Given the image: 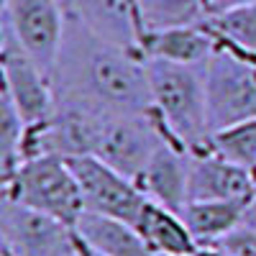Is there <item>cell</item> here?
I'll use <instances>...</instances> for the list:
<instances>
[{
	"label": "cell",
	"mask_w": 256,
	"mask_h": 256,
	"mask_svg": "<svg viewBox=\"0 0 256 256\" xmlns=\"http://www.w3.org/2000/svg\"><path fill=\"white\" fill-rule=\"evenodd\" d=\"M3 198L54 216L72 228L84 212L80 182L70 162L59 156H36L24 162L3 180Z\"/></svg>",
	"instance_id": "obj_3"
},
{
	"label": "cell",
	"mask_w": 256,
	"mask_h": 256,
	"mask_svg": "<svg viewBox=\"0 0 256 256\" xmlns=\"http://www.w3.org/2000/svg\"><path fill=\"white\" fill-rule=\"evenodd\" d=\"M162 144L164 136L152 110L108 116L102 120L92 156L110 164L120 174L138 180Z\"/></svg>",
	"instance_id": "obj_6"
},
{
	"label": "cell",
	"mask_w": 256,
	"mask_h": 256,
	"mask_svg": "<svg viewBox=\"0 0 256 256\" xmlns=\"http://www.w3.org/2000/svg\"><path fill=\"white\" fill-rule=\"evenodd\" d=\"M190 162L192 152L164 138V144L156 148V154L146 164L136 184L152 202L182 212L190 202Z\"/></svg>",
	"instance_id": "obj_11"
},
{
	"label": "cell",
	"mask_w": 256,
	"mask_h": 256,
	"mask_svg": "<svg viewBox=\"0 0 256 256\" xmlns=\"http://www.w3.org/2000/svg\"><path fill=\"white\" fill-rule=\"evenodd\" d=\"M205 100L210 131L256 118V64L216 46L205 62Z\"/></svg>",
	"instance_id": "obj_4"
},
{
	"label": "cell",
	"mask_w": 256,
	"mask_h": 256,
	"mask_svg": "<svg viewBox=\"0 0 256 256\" xmlns=\"http://www.w3.org/2000/svg\"><path fill=\"white\" fill-rule=\"evenodd\" d=\"M72 172L82 190L84 210L100 212V216L120 218L126 223H138L148 198L141 192L136 180L120 174L110 164L100 162L98 156H82L70 162Z\"/></svg>",
	"instance_id": "obj_8"
},
{
	"label": "cell",
	"mask_w": 256,
	"mask_h": 256,
	"mask_svg": "<svg viewBox=\"0 0 256 256\" xmlns=\"http://www.w3.org/2000/svg\"><path fill=\"white\" fill-rule=\"evenodd\" d=\"M62 8L67 20H74L113 44L138 52L144 26L136 0H62Z\"/></svg>",
	"instance_id": "obj_10"
},
{
	"label": "cell",
	"mask_w": 256,
	"mask_h": 256,
	"mask_svg": "<svg viewBox=\"0 0 256 256\" xmlns=\"http://www.w3.org/2000/svg\"><path fill=\"white\" fill-rule=\"evenodd\" d=\"M208 3V16L210 13H220L226 8H236V6H246V3H256V0H205Z\"/></svg>",
	"instance_id": "obj_21"
},
{
	"label": "cell",
	"mask_w": 256,
	"mask_h": 256,
	"mask_svg": "<svg viewBox=\"0 0 256 256\" xmlns=\"http://www.w3.org/2000/svg\"><path fill=\"white\" fill-rule=\"evenodd\" d=\"M256 198V180L248 169H241L216 154H192L190 162V202L208 200H246Z\"/></svg>",
	"instance_id": "obj_12"
},
{
	"label": "cell",
	"mask_w": 256,
	"mask_h": 256,
	"mask_svg": "<svg viewBox=\"0 0 256 256\" xmlns=\"http://www.w3.org/2000/svg\"><path fill=\"white\" fill-rule=\"evenodd\" d=\"M56 102H72L98 116L152 110L146 59L136 49L102 38L67 20L52 70Z\"/></svg>",
	"instance_id": "obj_1"
},
{
	"label": "cell",
	"mask_w": 256,
	"mask_h": 256,
	"mask_svg": "<svg viewBox=\"0 0 256 256\" xmlns=\"http://www.w3.org/2000/svg\"><path fill=\"white\" fill-rule=\"evenodd\" d=\"M74 230L84 246L102 256H156L144 241L141 230L134 223H126L120 218L84 210Z\"/></svg>",
	"instance_id": "obj_14"
},
{
	"label": "cell",
	"mask_w": 256,
	"mask_h": 256,
	"mask_svg": "<svg viewBox=\"0 0 256 256\" xmlns=\"http://www.w3.org/2000/svg\"><path fill=\"white\" fill-rule=\"evenodd\" d=\"M80 244H82V241H80ZM80 256H102V254H98V251H92V248H88V246L82 244V248H80Z\"/></svg>",
	"instance_id": "obj_22"
},
{
	"label": "cell",
	"mask_w": 256,
	"mask_h": 256,
	"mask_svg": "<svg viewBox=\"0 0 256 256\" xmlns=\"http://www.w3.org/2000/svg\"><path fill=\"white\" fill-rule=\"evenodd\" d=\"M152 113L166 141L184 146L192 154H205L210 141L205 64H174L146 59Z\"/></svg>",
	"instance_id": "obj_2"
},
{
	"label": "cell",
	"mask_w": 256,
	"mask_h": 256,
	"mask_svg": "<svg viewBox=\"0 0 256 256\" xmlns=\"http://www.w3.org/2000/svg\"><path fill=\"white\" fill-rule=\"evenodd\" d=\"M0 244L3 256H80L77 230L54 216L0 200Z\"/></svg>",
	"instance_id": "obj_5"
},
{
	"label": "cell",
	"mask_w": 256,
	"mask_h": 256,
	"mask_svg": "<svg viewBox=\"0 0 256 256\" xmlns=\"http://www.w3.org/2000/svg\"><path fill=\"white\" fill-rule=\"evenodd\" d=\"M246 200H208V202H187L180 216L184 218L190 233L195 236L200 251L218 246L228 233H233L238 226H244L246 212H248Z\"/></svg>",
	"instance_id": "obj_16"
},
{
	"label": "cell",
	"mask_w": 256,
	"mask_h": 256,
	"mask_svg": "<svg viewBox=\"0 0 256 256\" xmlns=\"http://www.w3.org/2000/svg\"><path fill=\"white\" fill-rule=\"evenodd\" d=\"M208 152L241 166V169L254 172V166H256V118L212 131L210 141H208Z\"/></svg>",
	"instance_id": "obj_19"
},
{
	"label": "cell",
	"mask_w": 256,
	"mask_h": 256,
	"mask_svg": "<svg viewBox=\"0 0 256 256\" xmlns=\"http://www.w3.org/2000/svg\"><path fill=\"white\" fill-rule=\"evenodd\" d=\"M144 34L172 26H192L208 18L205 0H136Z\"/></svg>",
	"instance_id": "obj_18"
},
{
	"label": "cell",
	"mask_w": 256,
	"mask_h": 256,
	"mask_svg": "<svg viewBox=\"0 0 256 256\" xmlns=\"http://www.w3.org/2000/svg\"><path fill=\"white\" fill-rule=\"evenodd\" d=\"M26 134V120L20 118L16 102L3 90L0 95V172L3 180L20 166V144Z\"/></svg>",
	"instance_id": "obj_20"
},
{
	"label": "cell",
	"mask_w": 256,
	"mask_h": 256,
	"mask_svg": "<svg viewBox=\"0 0 256 256\" xmlns=\"http://www.w3.org/2000/svg\"><path fill=\"white\" fill-rule=\"evenodd\" d=\"M3 24L52 77L67 26L62 0H3Z\"/></svg>",
	"instance_id": "obj_9"
},
{
	"label": "cell",
	"mask_w": 256,
	"mask_h": 256,
	"mask_svg": "<svg viewBox=\"0 0 256 256\" xmlns=\"http://www.w3.org/2000/svg\"><path fill=\"white\" fill-rule=\"evenodd\" d=\"M0 67H3V90L16 102L26 126L44 123L54 110L52 77L34 62V56L6 24H0Z\"/></svg>",
	"instance_id": "obj_7"
},
{
	"label": "cell",
	"mask_w": 256,
	"mask_h": 256,
	"mask_svg": "<svg viewBox=\"0 0 256 256\" xmlns=\"http://www.w3.org/2000/svg\"><path fill=\"white\" fill-rule=\"evenodd\" d=\"M251 174H254V180H256V166H254V172H251Z\"/></svg>",
	"instance_id": "obj_23"
},
{
	"label": "cell",
	"mask_w": 256,
	"mask_h": 256,
	"mask_svg": "<svg viewBox=\"0 0 256 256\" xmlns=\"http://www.w3.org/2000/svg\"><path fill=\"white\" fill-rule=\"evenodd\" d=\"M144 241L156 256H198L200 246L190 233L184 218L159 202L148 200L136 223Z\"/></svg>",
	"instance_id": "obj_15"
},
{
	"label": "cell",
	"mask_w": 256,
	"mask_h": 256,
	"mask_svg": "<svg viewBox=\"0 0 256 256\" xmlns=\"http://www.w3.org/2000/svg\"><path fill=\"white\" fill-rule=\"evenodd\" d=\"M138 52L144 54V59H162L174 64H205L216 52V38L202 20V24L192 26L148 31L141 36Z\"/></svg>",
	"instance_id": "obj_13"
},
{
	"label": "cell",
	"mask_w": 256,
	"mask_h": 256,
	"mask_svg": "<svg viewBox=\"0 0 256 256\" xmlns=\"http://www.w3.org/2000/svg\"><path fill=\"white\" fill-rule=\"evenodd\" d=\"M205 26L216 38V46H223L256 64V3L210 13Z\"/></svg>",
	"instance_id": "obj_17"
}]
</instances>
